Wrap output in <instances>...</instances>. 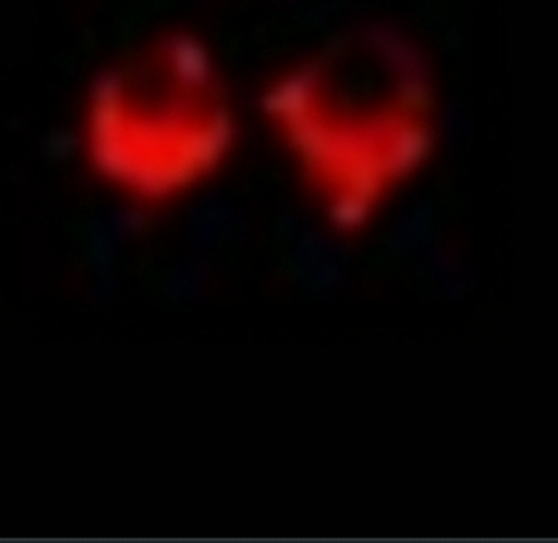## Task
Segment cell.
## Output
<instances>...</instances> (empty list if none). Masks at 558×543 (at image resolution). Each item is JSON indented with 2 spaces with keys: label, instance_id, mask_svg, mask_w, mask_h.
<instances>
[{
  "label": "cell",
  "instance_id": "6da1fadb",
  "mask_svg": "<svg viewBox=\"0 0 558 543\" xmlns=\"http://www.w3.org/2000/svg\"><path fill=\"white\" fill-rule=\"evenodd\" d=\"M264 112L328 219L353 231L429 159L437 99L400 33L350 31L268 87Z\"/></svg>",
  "mask_w": 558,
  "mask_h": 543
},
{
  "label": "cell",
  "instance_id": "7a4b0ae2",
  "mask_svg": "<svg viewBox=\"0 0 558 543\" xmlns=\"http://www.w3.org/2000/svg\"><path fill=\"white\" fill-rule=\"evenodd\" d=\"M236 126L211 52L192 35L151 43L97 80L87 152L97 171L140 198L204 181L231 152Z\"/></svg>",
  "mask_w": 558,
  "mask_h": 543
}]
</instances>
